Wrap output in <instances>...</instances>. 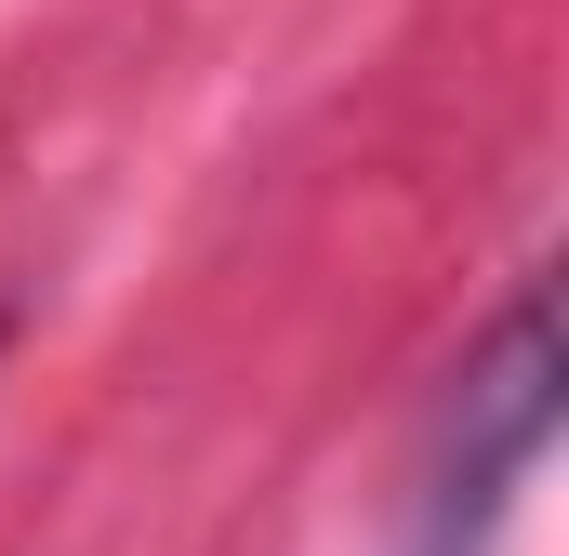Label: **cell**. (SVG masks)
Masks as SVG:
<instances>
[{
    "mask_svg": "<svg viewBox=\"0 0 569 556\" xmlns=\"http://www.w3.org/2000/svg\"><path fill=\"white\" fill-rule=\"evenodd\" d=\"M557 291L530 278L490 345L450 371V411H437V450H425V490H411V556H490V530L517 517V490L543 477V437H557Z\"/></svg>",
    "mask_w": 569,
    "mask_h": 556,
    "instance_id": "6da1fadb",
    "label": "cell"
},
{
    "mask_svg": "<svg viewBox=\"0 0 569 556\" xmlns=\"http://www.w3.org/2000/svg\"><path fill=\"white\" fill-rule=\"evenodd\" d=\"M0 345H13V305H0Z\"/></svg>",
    "mask_w": 569,
    "mask_h": 556,
    "instance_id": "7a4b0ae2",
    "label": "cell"
}]
</instances>
